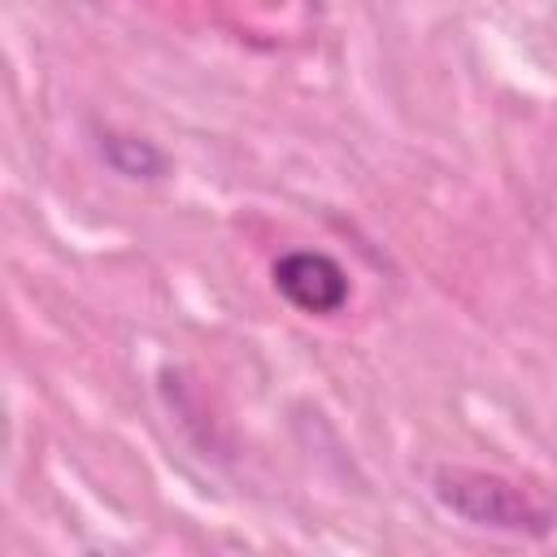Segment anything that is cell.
Listing matches in <instances>:
<instances>
[{"mask_svg":"<svg viewBox=\"0 0 557 557\" xmlns=\"http://www.w3.org/2000/svg\"><path fill=\"white\" fill-rule=\"evenodd\" d=\"M431 496L461 522L483 527V531H505V535H527L544 540L557 527V509L540 500L535 492L518 487L513 479L487 474V470H466V466H440L431 470Z\"/></svg>","mask_w":557,"mask_h":557,"instance_id":"6da1fadb","label":"cell"},{"mask_svg":"<svg viewBox=\"0 0 557 557\" xmlns=\"http://www.w3.org/2000/svg\"><path fill=\"white\" fill-rule=\"evenodd\" d=\"M274 287L287 305H296L300 313H339L352 296V283H348V270L331 257V252H318V248H292L274 261Z\"/></svg>","mask_w":557,"mask_h":557,"instance_id":"7a4b0ae2","label":"cell"},{"mask_svg":"<svg viewBox=\"0 0 557 557\" xmlns=\"http://www.w3.org/2000/svg\"><path fill=\"white\" fill-rule=\"evenodd\" d=\"M100 157H104V165L113 170V174H122V178H144V183H152V178H161L165 170H170V157L152 144V139H144V135H126V131H100Z\"/></svg>","mask_w":557,"mask_h":557,"instance_id":"3957f363","label":"cell"}]
</instances>
